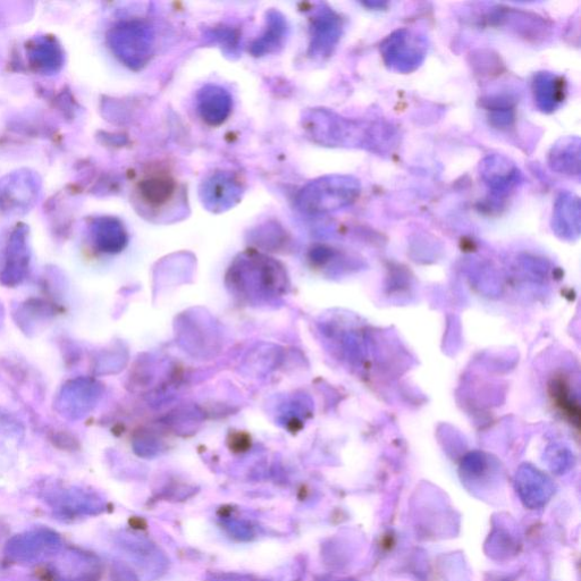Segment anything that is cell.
<instances>
[{
    "instance_id": "cell-19",
    "label": "cell",
    "mask_w": 581,
    "mask_h": 581,
    "mask_svg": "<svg viewBox=\"0 0 581 581\" xmlns=\"http://www.w3.org/2000/svg\"><path fill=\"white\" fill-rule=\"evenodd\" d=\"M32 65L44 71H56L62 65V53L60 47L53 40L41 39L32 47Z\"/></svg>"
},
{
    "instance_id": "cell-5",
    "label": "cell",
    "mask_w": 581,
    "mask_h": 581,
    "mask_svg": "<svg viewBox=\"0 0 581 581\" xmlns=\"http://www.w3.org/2000/svg\"><path fill=\"white\" fill-rule=\"evenodd\" d=\"M63 549L60 534L47 527H38L10 538L4 554L8 562L30 566L52 560Z\"/></svg>"
},
{
    "instance_id": "cell-2",
    "label": "cell",
    "mask_w": 581,
    "mask_h": 581,
    "mask_svg": "<svg viewBox=\"0 0 581 581\" xmlns=\"http://www.w3.org/2000/svg\"><path fill=\"white\" fill-rule=\"evenodd\" d=\"M36 495L53 516L63 522L97 516L105 509V504L95 493L62 482L41 483Z\"/></svg>"
},
{
    "instance_id": "cell-10",
    "label": "cell",
    "mask_w": 581,
    "mask_h": 581,
    "mask_svg": "<svg viewBox=\"0 0 581 581\" xmlns=\"http://www.w3.org/2000/svg\"><path fill=\"white\" fill-rule=\"evenodd\" d=\"M38 182L32 174L15 173L0 181V207L6 212L20 213L36 201Z\"/></svg>"
},
{
    "instance_id": "cell-1",
    "label": "cell",
    "mask_w": 581,
    "mask_h": 581,
    "mask_svg": "<svg viewBox=\"0 0 581 581\" xmlns=\"http://www.w3.org/2000/svg\"><path fill=\"white\" fill-rule=\"evenodd\" d=\"M360 182L349 175H327L309 182L296 198L300 212L319 215L335 212L356 202Z\"/></svg>"
},
{
    "instance_id": "cell-14",
    "label": "cell",
    "mask_w": 581,
    "mask_h": 581,
    "mask_svg": "<svg viewBox=\"0 0 581 581\" xmlns=\"http://www.w3.org/2000/svg\"><path fill=\"white\" fill-rule=\"evenodd\" d=\"M95 386L86 380L72 381L63 387L57 407L62 415L78 418L86 415L94 399Z\"/></svg>"
},
{
    "instance_id": "cell-11",
    "label": "cell",
    "mask_w": 581,
    "mask_h": 581,
    "mask_svg": "<svg viewBox=\"0 0 581 581\" xmlns=\"http://www.w3.org/2000/svg\"><path fill=\"white\" fill-rule=\"evenodd\" d=\"M196 104L202 121L209 126H220L232 113L233 97L224 87L208 83L199 89Z\"/></svg>"
},
{
    "instance_id": "cell-3",
    "label": "cell",
    "mask_w": 581,
    "mask_h": 581,
    "mask_svg": "<svg viewBox=\"0 0 581 581\" xmlns=\"http://www.w3.org/2000/svg\"><path fill=\"white\" fill-rule=\"evenodd\" d=\"M108 44L129 69L140 71L155 52V30L145 21L130 20L116 24L109 32Z\"/></svg>"
},
{
    "instance_id": "cell-8",
    "label": "cell",
    "mask_w": 581,
    "mask_h": 581,
    "mask_svg": "<svg viewBox=\"0 0 581 581\" xmlns=\"http://www.w3.org/2000/svg\"><path fill=\"white\" fill-rule=\"evenodd\" d=\"M342 35V20L330 7L321 5L310 18L308 55L315 60L331 56Z\"/></svg>"
},
{
    "instance_id": "cell-12",
    "label": "cell",
    "mask_w": 581,
    "mask_h": 581,
    "mask_svg": "<svg viewBox=\"0 0 581 581\" xmlns=\"http://www.w3.org/2000/svg\"><path fill=\"white\" fill-rule=\"evenodd\" d=\"M289 33V24L285 16L276 10L266 13V29L259 38L252 41L249 52L252 56L263 57L279 52Z\"/></svg>"
},
{
    "instance_id": "cell-18",
    "label": "cell",
    "mask_w": 581,
    "mask_h": 581,
    "mask_svg": "<svg viewBox=\"0 0 581 581\" xmlns=\"http://www.w3.org/2000/svg\"><path fill=\"white\" fill-rule=\"evenodd\" d=\"M550 165L564 174H579V140L564 139L553 147Z\"/></svg>"
},
{
    "instance_id": "cell-9",
    "label": "cell",
    "mask_w": 581,
    "mask_h": 581,
    "mask_svg": "<svg viewBox=\"0 0 581 581\" xmlns=\"http://www.w3.org/2000/svg\"><path fill=\"white\" fill-rule=\"evenodd\" d=\"M383 54L387 65L399 71H411L423 61L424 49L416 36L401 30L385 40Z\"/></svg>"
},
{
    "instance_id": "cell-6",
    "label": "cell",
    "mask_w": 581,
    "mask_h": 581,
    "mask_svg": "<svg viewBox=\"0 0 581 581\" xmlns=\"http://www.w3.org/2000/svg\"><path fill=\"white\" fill-rule=\"evenodd\" d=\"M244 190L246 188L237 174L220 171L201 182L199 198L208 212L223 214L240 204Z\"/></svg>"
},
{
    "instance_id": "cell-13",
    "label": "cell",
    "mask_w": 581,
    "mask_h": 581,
    "mask_svg": "<svg viewBox=\"0 0 581 581\" xmlns=\"http://www.w3.org/2000/svg\"><path fill=\"white\" fill-rule=\"evenodd\" d=\"M178 184L173 176L156 173L147 176L138 185L139 198L150 209H162L174 199Z\"/></svg>"
},
{
    "instance_id": "cell-22",
    "label": "cell",
    "mask_w": 581,
    "mask_h": 581,
    "mask_svg": "<svg viewBox=\"0 0 581 581\" xmlns=\"http://www.w3.org/2000/svg\"><path fill=\"white\" fill-rule=\"evenodd\" d=\"M209 42L220 45L223 52L232 58L240 54V33L229 27L209 29L205 32Z\"/></svg>"
},
{
    "instance_id": "cell-4",
    "label": "cell",
    "mask_w": 581,
    "mask_h": 581,
    "mask_svg": "<svg viewBox=\"0 0 581 581\" xmlns=\"http://www.w3.org/2000/svg\"><path fill=\"white\" fill-rule=\"evenodd\" d=\"M301 123L308 138L325 147H356L364 139V125L325 108L308 109Z\"/></svg>"
},
{
    "instance_id": "cell-16",
    "label": "cell",
    "mask_w": 581,
    "mask_h": 581,
    "mask_svg": "<svg viewBox=\"0 0 581 581\" xmlns=\"http://www.w3.org/2000/svg\"><path fill=\"white\" fill-rule=\"evenodd\" d=\"M92 234L97 247L104 252H120L128 242L121 221L114 217H101L92 224Z\"/></svg>"
},
{
    "instance_id": "cell-15",
    "label": "cell",
    "mask_w": 581,
    "mask_h": 581,
    "mask_svg": "<svg viewBox=\"0 0 581 581\" xmlns=\"http://www.w3.org/2000/svg\"><path fill=\"white\" fill-rule=\"evenodd\" d=\"M29 266V250L27 246V235L22 229H18L12 235L8 244L7 259L3 282L7 285L20 284L27 274Z\"/></svg>"
},
{
    "instance_id": "cell-17",
    "label": "cell",
    "mask_w": 581,
    "mask_h": 581,
    "mask_svg": "<svg viewBox=\"0 0 581 581\" xmlns=\"http://www.w3.org/2000/svg\"><path fill=\"white\" fill-rule=\"evenodd\" d=\"M564 82L557 75L541 73L535 77L534 94L542 111H554L564 99Z\"/></svg>"
},
{
    "instance_id": "cell-20",
    "label": "cell",
    "mask_w": 581,
    "mask_h": 581,
    "mask_svg": "<svg viewBox=\"0 0 581 581\" xmlns=\"http://www.w3.org/2000/svg\"><path fill=\"white\" fill-rule=\"evenodd\" d=\"M487 183H490L493 189L508 188L515 181L517 171L508 162L502 161L499 157L490 158V162L485 164Z\"/></svg>"
},
{
    "instance_id": "cell-21",
    "label": "cell",
    "mask_w": 581,
    "mask_h": 581,
    "mask_svg": "<svg viewBox=\"0 0 581 581\" xmlns=\"http://www.w3.org/2000/svg\"><path fill=\"white\" fill-rule=\"evenodd\" d=\"M554 221L558 226L567 225L568 229H578L579 226V200L570 193L561 195L555 205Z\"/></svg>"
},
{
    "instance_id": "cell-7",
    "label": "cell",
    "mask_w": 581,
    "mask_h": 581,
    "mask_svg": "<svg viewBox=\"0 0 581 581\" xmlns=\"http://www.w3.org/2000/svg\"><path fill=\"white\" fill-rule=\"evenodd\" d=\"M99 561L94 554L77 547H67L50 560L46 576L48 581H97Z\"/></svg>"
}]
</instances>
